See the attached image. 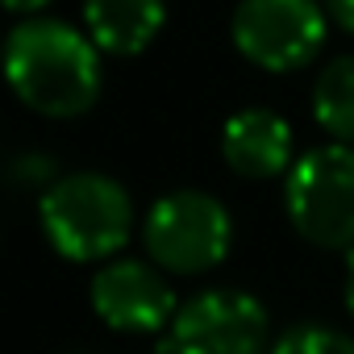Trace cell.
I'll return each instance as SVG.
<instances>
[{"label": "cell", "mask_w": 354, "mask_h": 354, "mask_svg": "<svg viewBox=\"0 0 354 354\" xmlns=\"http://www.w3.org/2000/svg\"><path fill=\"white\" fill-rule=\"evenodd\" d=\"M5 75L13 96L50 121H71L92 113L104 92L100 46L88 30L59 17H26L5 38Z\"/></svg>", "instance_id": "obj_1"}, {"label": "cell", "mask_w": 354, "mask_h": 354, "mask_svg": "<svg viewBox=\"0 0 354 354\" xmlns=\"http://www.w3.org/2000/svg\"><path fill=\"white\" fill-rule=\"evenodd\" d=\"M46 246L67 263H109L133 238V196L104 171H67L38 196Z\"/></svg>", "instance_id": "obj_2"}, {"label": "cell", "mask_w": 354, "mask_h": 354, "mask_svg": "<svg viewBox=\"0 0 354 354\" xmlns=\"http://www.w3.org/2000/svg\"><path fill=\"white\" fill-rule=\"evenodd\" d=\"M283 213L317 250H354V146L304 150L283 175Z\"/></svg>", "instance_id": "obj_3"}, {"label": "cell", "mask_w": 354, "mask_h": 354, "mask_svg": "<svg viewBox=\"0 0 354 354\" xmlns=\"http://www.w3.org/2000/svg\"><path fill=\"white\" fill-rule=\"evenodd\" d=\"M142 246L167 275L192 279L225 263L234 246V217L213 192L175 188L146 209Z\"/></svg>", "instance_id": "obj_4"}, {"label": "cell", "mask_w": 354, "mask_h": 354, "mask_svg": "<svg viewBox=\"0 0 354 354\" xmlns=\"http://www.w3.org/2000/svg\"><path fill=\"white\" fill-rule=\"evenodd\" d=\"M329 34L325 0H238L230 17L234 50L271 75L308 67Z\"/></svg>", "instance_id": "obj_5"}, {"label": "cell", "mask_w": 354, "mask_h": 354, "mask_svg": "<svg viewBox=\"0 0 354 354\" xmlns=\"http://www.w3.org/2000/svg\"><path fill=\"white\" fill-rule=\"evenodd\" d=\"M271 313L238 288H209L180 304L162 333V354H271Z\"/></svg>", "instance_id": "obj_6"}, {"label": "cell", "mask_w": 354, "mask_h": 354, "mask_svg": "<svg viewBox=\"0 0 354 354\" xmlns=\"http://www.w3.org/2000/svg\"><path fill=\"white\" fill-rule=\"evenodd\" d=\"M88 304L117 333H167V325L180 313L167 271L142 259L100 263L88 283Z\"/></svg>", "instance_id": "obj_7"}, {"label": "cell", "mask_w": 354, "mask_h": 354, "mask_svg": "<svg viewBox=\"0 0 354 354\" xmlns=\"http://www.w3.org/2000/svg\"><path fill=\"white\" fill-rule=\"evenodd\" d=\"M221 158L242 180H279L292 171L300 154H296L292 125L275 109L250 104L221 125Z\"/></svg>", "instance_id": "obj_8"}, {"label": "cell", "mask_w": 354, "mask_h": 354, "mask_svg": "<svg viewBox=\"0 0 354 354\" xmlns=\"http://www.w3.org/2000/svg\"><path fill=\"white\" fill-rule=\"evenodd\" d=\"M167 26V0H84V30L100 55L133 59Z\"/></svg>", "instance_id": "obj_9"}, {"label": "cell", "mask_w": 354, "mask_h": 354, "mask_svg": "<svg viewBox=\"0 0 354 354\" xmlns=\"http://www.w3.org/2000/svg\"><path fill=\"white\" fill-rule=\"evenodd\" d=\"M313 121L329 142L354 146V55H337L321 67L313 84Z\"/></svg>", "instance_id": "obj_10"}, {"label": "cell", "mask_w": 354, "mask_h": 354, "mask_svg": "<svg viewBox=\"0 0 354 354\" xmlns=\"http://www.w3.org/2000/svg\"><path fill=\"white\" fill-rule=\"evenodd\" d=\"M271 354H354V337L321 321H300L275 337Z\"/></svg>", "instance_id": "obj_11"}, {"label": "cell", "mask_w": 354, "mask_h": 354, "mask_svg": "<svg viewBox=\"0 0 354 354\" xmlns=\"http://www.w3.org/2000/svg\"><path fill=\"white\" fill-rule=\"evenodd\" d=\"M9 180H13L17 192H38V196H46V192L63 180V171H59V162H55L50 150H21V154H13V162H9Z\"/></svg>", "instance_id": "obj_12"}, {"label": "cell", "mask_w": 354, "mask_h": 354, "mask_svg": "<svg viewBox=\"0 0 354 354\" xmlns=\"http://www.w3.org/2000/svg\"><path fill=\"white\" fill-rule=\"evenodd\" d=\"M325 9H329V21L346 34H354V0H325Z\"/></svg>", "instance_id": "obj_13"}, {"label": "cell", "mask_w": 354, "mask_h": 354, "mask_svg": "<svg viewBox=\"0 0 354 354\" xmlns=\"http://www.w3.org/2000/svg\"><path fill=\"white\" fill-rule=\"evenodd\" d=\"M46 5H50V0H5V9L17 13V17H42Z\"/></svg>", "instance_id": "obj_14"}, {"label": "cell", "mask_w": 354, "mask_h": 354, "mask_svg": "<svg viewBox=\"0 0 354 354\" xmlns=\"http://www.w3.org/2000/svg\"><path fill=\"white\" fill-rule=\"evenodd\" d=\"M342 300H346V313L354 317V250L346 254V288H342Z\"/></svg>", "instance_id": "obj_15"}, {"label": "cell", "mask_w": 354, "mask_h": 354, "mask_svg": "<svg viewBox=\"0 0 354 354\" xmlns=\"http://www.w3.org/2000/svg\"><path fill=\"white\" fill-rule=\"evenodd\" d=\"M84 354H88V350H84Z\"/></svg>", "instance_id": "obj_16"}]
</instances>
